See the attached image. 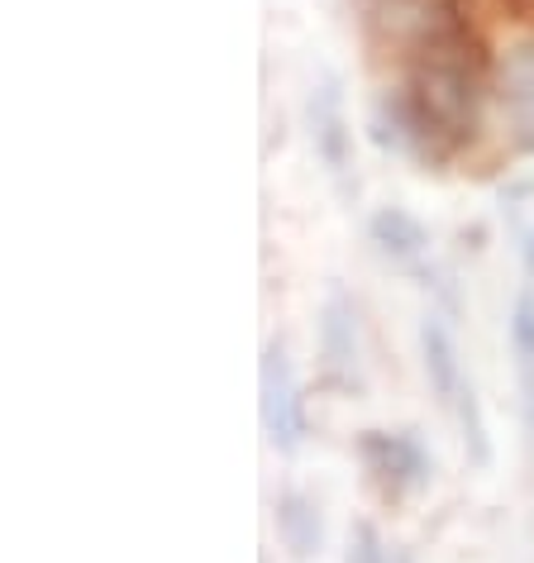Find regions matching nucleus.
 I'll return each instance as SVG.
<instances>
[{"label":"nucleus","mask_w":534,"mask_h":563,"mask_svg":"<svg viewBox=\"0 0 534 563\" xmlns=\"http://www.w3.org/2000/svg\"><path fill=\"white\" fill-rule=\"evenodd\" d=\"M397 563H411V559H405V554H401V559H397Z\"/></svg>","instance_id":"nucleus-12"},{"label":"nucleus","mask_w":534,"mask_h":563,"mask_svg":"<svg viewBox=\"0 0 534 563\" xmlns=\"http://www.w3.org/2000/svg\"><path fill=\"white\" fill-rule=\"evenodd\" d=\"M305 120H311V144H315V158L325 163V173L348 187L354 177V130H348V115H344V96L334 91V81H320L311 106H305Z\"/></svg>","instance_id":"nucleus-5"},{"label":"nucleus","mask_w":534,"mask_h":563,"mask_svg":"<svg viewBox=\"0 0 534 563\" xmlns=\"http://www.w3.org/2000/svg\"><path fill=\"white\" fill-rule=\"evenodd\" d=\"M511 358H515V383H520V401H525V426L534 434V291L515 297L511 306Z\"/></svg>","instance_id":"nucleus-9"},{"label":"nucleus","mask_w":534,"mask_h":563,"mask_svg":"<svg viewBox=\"0 0 534 563\" xmlns=\"http://www.w3.org/2000/svg\"><path fill=\"white\" fill-rule=\"evenodd\" d=\"M497 96H501L515 148L534 153V38L505 53V63L497 67Z\"/></svg>","instance_id":"nucleus-6"},{"label":"nucleus","mask_w":534,"mask_h":563,"mask_svg":"<svg viewBox=\"0 0 534 563\" xmlns=\"http://www.w3.org/2000/svg\"><path fill=\"white\" fill-rule=\"evenodd\" d=\"M272 526L291 559H315L320 544H325V520H320V506L305 497V492H282V497H277Z\"/></svg>","instance_id":"nucleus-8"},{"label":"nucleus","mask_w":534,"mask_h":563,"mask_svg":"<svg viewBox=\"0 0 534 563\" xmlns=\"http://www.w3.org/2000/svg\"><path fill=\"white\" fill-rule=\"evenodd\" d=\"M520 263H525V277H530V287H534V224L520 230Z\"/></svg>","instance_id":"nucleus-11"},{"label":"nucleus","mask_w":534,"mask_h":563,"mask_svg":"<svg viewBox=\"0 0 534 563\" xmlns=\"http://www.w3.org/2000/svg\"><path fill=\"white\" fill-rule=\"evenodd\" d=\"M397 559L401 554H387L377 526H368V520H354V530H348V540H344V563H397Z\"/></svg>","instance_id":"nucleus-10"},{"label":"nucleus","mask_w":534,"mask_h":563,"mask_svg":"<svg viewBox=\"0 0 534 563\" xmlns=\"http://www.w3.org/2000/svg\"><path fill=\"white\" fill-rule=\"evenodd\" d=\"M320 363L334 387H354L358 383V306L344 287H330L320 301Z\"/></svg>","instance_id":"nucleus-4"},{"label":"nucleus","mask_w":534,"mask_h":563,"mask_svg":"<svg viewBox=\"0 0 534 563\" xmlns=\"http://www.w3.org/2000/svg\"><path fill=\"white\" fill-rule=\"evenodd\" d=\"M258 420L277 454H297L301 449L305 401H301V383H297V368H291L282 340H267L258 358Z\"/></svg>","instance_id":"nucleus-3"},{"label":"nucleus","mask_w":534,"mask_h":563,"mask_svg":"<svg viewBox=\"0 0 534 563\" xmlns=\"http://www.w3.org/2000/svg\"><path fill=\"white\" fill-rule=\"evenodd\" d=\"M368 239L401 273H415V267H425V258H430V230L405 206H377L368 216Z\"/></svg>","instance_id":"nucleus-7"},{"label":"nucleus","mask_w":534,"mask_h":563,"mask_svg":"<svg viewBox=\"0 0 534 563\" xmlns=\"http://www.w3.org/2000/svg\"><path fill=\"white\" fill-rule=\"evenodd\" d=\"M420 368H425V383L434 391V401L458 420V440H463V449H468V459L487 463L491 440H487L482 401H477V387H472L468 368H463V354H458L454 334H448V325L440 316L420 320Z\"/></svg>","instance_id":"nucleus-1"},{"label":"nucleus","mask_w":534,"mask_h":563,"mask_svg":"<svg viewBox=\"0 0 534 563\" xmlns=\"http://www.w3.org/2000/svg\"><path fill=\"white\" fill-rule=\"evenodd\" d=\"M354 449H358L368 487L387 506L411 501L415 492L430 487V477H434V459L425 454V444H420L411 430H363L354 440Z\"/></svg>","instance_id":"nucleus-2"}]
</instances>
